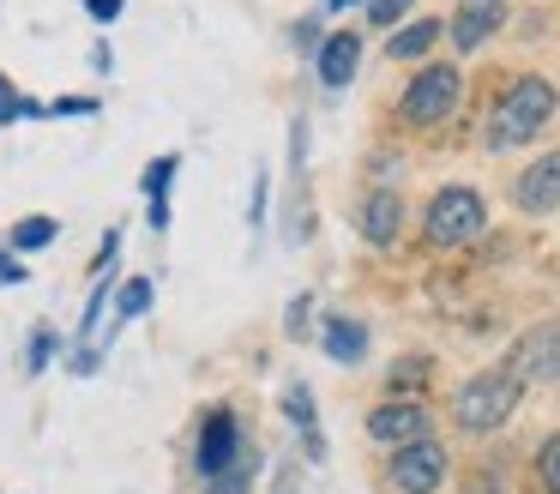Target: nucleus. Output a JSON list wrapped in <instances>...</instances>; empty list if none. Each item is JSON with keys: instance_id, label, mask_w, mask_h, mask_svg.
<instances>
[{"instance_id": "1", "label": "nucleus", "mask_w": 560, "mask_h": 494, "mask_svg": "<svg viewBox=\"0 0 560 494\" xmlns=\"http://www.w3.org/2000/svg\"><path fill=\"white\" fill-rule=\"evenodd\" d=\"M555 108H560V91L542 79V72L512 79L506 96L494 103V115H488V151H518V145H530L536 133L555 120Z\"/></svg>"}, {"instance_id": "2", "label": "nucleus", "mask_w": 560, "mask_h": 494, "mask_svg": "<svg viewBox=\"0 0 560 494\" xmlns=\"http://www.w3.org/2000/svg\"><path fill=\"white\" fill-rule=\"evenodd\" d=\"M524 386L512 380L506 368H488V374H470V380L452 392V422H458L464 434H494L512 422V410H518Z\"/></svg>"}, {"instance_id": "3", "label": "nucleus", "mask_w": 560, "mask_h": 494, "mask_svg": "<svg viewBox=\"0 0 560 494\" xmlns=\"http://www.w3.org/2000/svg\"><path fill=\"white\" fill-rule=\"evenodd\" d=\"M488 223V205L476 187H440L434 205H428L422 217V235L434 241V248H464V241H476Z\"/></svg>"}, {"instance_id": "4", "label": "nucleus", "mask_w": 560, "mask_h": 494, "mask_svg": "<svg viewBox=\"0 0 560 494\" xmlns=\"http://www.w3.org/2000/svg\"><path fill=\"white\" fill-rule=\"evenodd\" d=\"M458 96H464V72L452 67V60H428L422 72L410 79V91H404V120L410 127H440V120L458 108Z\"/></svg>"}, {"instance_id": "5", "label": "nucleus", "mask_w": 560, "mask_h": 494, "mask_svg": "<svg viewBox=\"0 0 560 494\" xmlns=\"http://www.w3.org/2000/svg\"><path fill=\"white\" fill-rule=\"evenodd\" d=\"M392 482H398L404 494H434L440 482H446V446L434 440V434H422V440L410 446H392Z\"/></svg>"}, {"instance_id": "6", "label": "nucleus", "mask_w": 560, "mask_h": 494, "mask_svg": "<svg viewBox=\"0 0 560 494\" xmlns=\"http://www.w3.org/2000/svg\"><path fill=\"white\" fill-rule=\"evenodd\" d=\"M506 374H512L518 386H542V380H555V374H560V320L530 325V332H524L518 344H512Z\"/></svg>"}, {"instance_id": "7", "label": "nucleus", "mask_w": 560, "mask_h": 494, "mask_svg": "<svg viewBox=\"0 0 560 494\" xmlns=\"http://www.w3.org/2000/svg\"><path fill=\"white\" fill-rule=\"evenodd\" d=\"M235 458H242V422H235V410H211V416L199 422L194 470H199V476H223Z\"/></svg>"}, {"instance_id": "8", "label": "nucleus", "mask_w": 560, "mask_h": 494, "mask_svg": "<svg viewBox=\"0 0 560 494\" xmlns=\"http://www.w3.org/2000/svg\"><path fill=\"white\" fill-rule=\"evenodd\" d=\"M512 205H518L524 217H548V211H560V151H542L518 181H512Z\"/></svg>"}, {"instance_id": "9", "label": "nucleus", "mask_w": 560, "mask_h": 494, "mask_svg": "<svg viewBox=\"0 0 560 494\" xmlns=\"http://www.w3.org/2000/svg\"><path fill=\"white\" fill-rule=\"evenodd\" d=\"M422 434H434V422H428V410L410 404V398H392V404L368 410V440H380V446H410V440H422Z\"/></svg>"}, {"instance_id": "10", "label": "nucleus", "mask_w": 560, "mask_h": 494, "mask_svg": "<svg viewBox=\"0 0 560 494\" xmlns=\"http://www.w3.org/2000/svg\"><path fill=\"white\" fill-rule=\"evenodd\" d=\"M500 24H506V0H458L446 36H452V48H458V55H476V48H482Z\"/></svg>"}, {"instance_id": "11", "label": "nucleus", "mask_w": 560, "mask_h": 494, "mask_svg": "<svg viewBox=\"0 0 560 494\" xmlns=\"http://www.w3.org/2000/svg\"><path fill=\"white\" fill-rule=\"evenodd\" d=\"M314 60H319V84H326V91H343V84L355 79V67H362V36H355V31L319 36Z\"/></svg>"}, {"instance_id": "12", "label": "nucleus", "mask_w": 560, "mask_h": 494, "mask_svg": "<svg viewBox=\"0 0 560 494\" xmlns=\"http://www.w3.org/2000/svg\"><path fill=\"white\" fill-rule=\"evenodd\" d=\"M355 229H362V241H374V248H392L404 229V199L392 187H374L362 199V211H355Z\"/></svg>"}, {"instance_id": "13", "label": "nucleus", "mask_w": 560, "mask_h": 494, "mask_svg": "<svg viewBox=\"0 0 560 494\" xmlns=\"http://www.w3.org/2000/svg\"><path fill=\"white\" fill-rule=\"evenodd\" d=\"M319 344H326L331 361H343V368H355V361L368 356V325L350 320V313H326V325H319Z\"/></svg>"}, {"instance_id": "14", "label": "nucleus", "mask_w": 560, "mask_h": 494, "mask_svg": "<svg viewBox=\"0 0 560 494\" xmlns=\"http://www.w3.org/2000/svg\"><path fill=\"white\" fill-rule=\"evenodd\" d=\"M283 416L295 422V434H302L307 458H326V440H319V416H314V392H307L302 380L283 386Z\"/></svg>"}, {"instance_id": "15", "label": "nucleus", "mask_w": 560, "mask_h": 494, "mask_svg": "<svg viewBox=\"0 0 560 494\" xmlns=\"http://www.w3.org/2000/svg\"><path fill=\"white\" fill-rule=\"evenodd\" d=\"M446 36V24L440 19H416V24H404V31H392V43H386V55L392 60H422L428 48Z\"/></svg>"}, {"instance_id": "16", "label": "nucleus", "mask_w": 560, "mask_h": 494, "mask_svg": "<svg viewBox=\"0 0 560 494\" xmlns=\"http://www.w3.org/2000/svg\"><path fill=\"white\" fill-rule=\"evenodd\" d=\"M55 235H61V223H55V217H19V223L7 229V248H19V253H43Z\"/></svg>"}, {"instance_id": "17", "label": "nucleus", "mask_w": 560, "mask_h": 494, "mask_svg": "<svg viewBox=\"0 0 560 494\" xmlns=\"http://www.w3.org/2000/svg\"><path fill=\"white\" fill-rule=\"evenodd\" d=\"M428 374H434V361H428V356H404V361H392L386 386H392V392H404V398H410V392H422V380H428Z\"/></svg>"}, {"instance_id": "18", "label": "nucleus", "mask_w": 560, "mask_h": 494, "mask_svg": "<svg viewBox=\"0 0 560 494\" xmlns=\"http://www.w3.org/2000/svg\"><path fill=\"white\" fill-rule=\"evenodd\" d=\"M175 169H182V157H158V163H151L145 169V175H139V193H145V199L151 205H163V199H170V181H175Z\"/></svg>"}, {"instance_id": "19", "label": "nucleus", "mask_w": 560, "mask_h": 494, "mask_svg": "<svg viewBox=\"0 0 560 494\" xmlns=\"http://www.w3.org/2000/svg\"><path fill=\"white\" fill-rule=\"evenodd\" d=\"M151 308V277H127L121 296H115V320H139Z\"/></svg>"}, {"instance_id": "20", "label": "nucleus", "mask_w": 560, "mask_h": 494, "mask_svg": "<svg viewBox=\"0 0 560 494\" xmlns=\"http://www.w3.org/2000/svg\"><path fill=\"white\" fill-rule=\"evenodd\" d=\"M536 482H542V494H560V434H548L536 452Z\"/></svg>"}, {"instance_id": "21", "label": "nucleus", "mask_w": 560, "mask_h": 494, "mask_svg": "<svg viewBox=\"0 0 560 494\" xmlns=\"http://www.w3.org/2000/svg\"><path fill=\"white\" fill-rule=\"evenodd\" d=\"M25 361H31L37 374L55 361V325H37V332H31V356H25Z\"/></svg>"}, {"instance_id": "22", "label": "nucleus", "mask_w": 560, "mask_h": 494, "mask_svg": "<svg viewBox=\"0 0 560 494\" xmlns=\"http://www.w3.org/2000/svg\"><path fill=\"white\" fill-rule=\"evenodd\" d=\"M410 7H416V0H368V19H374V24H386V31H392V24H398Z\"/></svg>"}, {"instance_id": "23", "label": "nucleus", "mask_w": 560, "mask_h": 494, "mask_svg": "<svg viewBox=\"0 0 560 494\" xmlns=\"http://www.w3.org/2000/svg\"><path fill=\"white\" fill-rule=\"evenodd\" d=\"M103 301H109V284H97V289H91L85 313H79V337H91V332H97V313H103Z\"/></svg>"}, {"instance_id": "24", "label": "nucleus", "mask_w": 560, "mask_h": 494, "mask_svg": "<svg viewBox=\"0 0 560 494\" xmlns=\"http://www.w3.org/2000/svg\"><path fill=\"white\" fill-rule=\"evenodd\" d=\"M290 36H295V48H302V55H314V48H319V19H302Z\"/></svg>"}, {"instance_id": "25", "label": "nucleus", "mask_w": 560, "mask_h": 494, "mask_svg": "<svg viewBox=\"0 0 560 494\" xmlns=\"http://www.w3.org/2000/svg\"><path fill=\"white\" fill-rule=\"evenodd\" d=\"M266 187H271V175L259 169V175H254V205H247V217H254V223H266Z\"/></svg>"}, {"instance_id": "26", "label": "nucleus", "mask_w": 560, "mask_h": 494, "mask_svg": "<svg viewBox=\"0 0 560 494\" xmlns=\"http://www.w3.org/2000/svg\"><path fill=\"white\" fill-rule=\"evenodd\" d=\"M55 115H97V96H61Z\"/></svg>"}, {"instance_id": "27", "label": "nucleus", "mask_w": 560, "mask_h": 494, "mask_svg": "<svg viewBox=\"0 0 560 494\" xmlns=\"http://www.w3.org/2000/svg\"><path fill=\"white\" fill-rule=\"evenodd\" d=\"M85 12H91V19L109 24V19H121V0H85Z\"/></svg>"}, {"instance_id": "28", "label": "nucleus", "mask_w": 560, "mask_h": 494, "mask_svg": "<svg viewBox=\"0 0 560 494\" xmlns=\"http://www.w3.org/2000/svg\"><path fill=\"white\" fill-rule=\"evenodd\" d=\"M19 277H25V265H19V260H13V253L0 248V284H19Z\"/></svg>"}, {"instance_id": "29", "label": "nucleus", "mask_w": 560, "mask_h": 494, "mask_svg": "<svg viewBox=\"0 0 560 494\" xmlns=\"http://www.w3.org/2000/svg\"><path fill=\"white\" fill-rule=\"evenodd\" d=\"M343 7H355V0H319V12H343Z\"/></svg>"}, {"instance_id": "30", "label": "nucleus", "mask_w": 560, "mask_h": 494, "mask_svg": "<svg viewBox=\"0 0 560 494\" xmlns=\"http://www.w3.org/2000/svg\"><path fill=\"white\" fill-rule=\"evenodd\" d=\"M482 494H488V489H482Z\"/></svg>"}]
</instances>
